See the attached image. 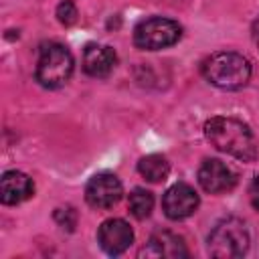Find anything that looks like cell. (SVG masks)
<instances>
[{
  "mask_svg": "<svg viewBox=\"0 0 259 259\" xmlns=\"http://www.w3.org/2000/svg\"><path fill=\"white\" fill-rule=\"evenodd\" d=\"M162 208H164V214L168 219L182 221L198 208V194L186 182H176L164 192Z\"/></svg>",
  "mask_w": 259,
  "mask_h": 259,
  "instance_id": "obj_7",
  "label": "cell"
},
{
  "mask_svg": "<svg viewBox=\"0 0 259 259\" xmlns=\"http://www.w3.org/2000/svg\"><path fill=\"white\" fill-rule=\"evenodd\" d=\"M57 18L61 24L71 26L73 22H77V6L73 4V0H61L57 6Z\"/></svg>",
  "mask_w": 259,
  "mask_h": 259,
  "instance_id": "obj_15",
  "label": "cell"
},
{
  "mask_svg": "<svg viewBox=\"0 0 259 259\" xmlns=\"http://www.w3.org/2000/svg\"><path fill=\"white\" fill-rule=\"evenodd\" d=\"M200 71L210 85H214L219 89L235 91V89H241L249 83L251 63L239 53L219 51V53L208 55L202 61Z\"/></svg>",
  "mask_w": 259,
  "mask_h": 259,
  "instance_id": "obj_2",
  "label": "cell"
},
{
  "mask_svg": "<svg viewBox=\"0 0 259 259\" xmlns=\"http://www.w3.org/2000/svg\"><path fill=\"white\" fill-rule=\"evenodd\" d=\"M142 257H168V259H180L188 255V249L182 241V237L170 233V231H160L154 233L148 241V245L140 251Z\"/></svg>",
  "mask_w": 259,
  "mask_h": 259,
  "instance_id": "obj_11",
  "label": "cell"
},
{
  "mask_svg": "<svg viewBox=\"0 0 259 259\" xmlns=\"http://www.w3.org/2000/svg\"><path fill=\"white\" fill-rule=\"evenodd\" d=\"M55 221L59 223V227L67 229V231H73L75 223H77V214L73 208H57L55 210Z\"/></svg>",
  "mask_w": 259,
  "mask_h": 259,
  "instance_id": "obj_16",
  "label": "cell"
},
{
  "mask_svg": "<svg viewBox=\"0 0 259 259\" xmlns=\"http://www.w3.org/2000/svg\"><path fill=\"white\" fill-rule=\"evenodd\" d=\"M251 32H253V40H255V45L259 47V18L253 22V30H251Z\"/></svg>",
  "mask_w": 259,
  "mask_h": 259,
  "instance_id": "obj_18",
  "label": "cell"
},
{
  "mask_svg": "<svg viewBox=\"0 0 259 259\" xmlns=\"http://www.w3.org/2000/svg\"><path fill=\"white\" fill-rule=\"evenodd\" d=\"M127 206L136 219H146V217H150V212L154 208V194L146 188H134L130 192Z\"/></svg>",
  "mask_w": 259,
  "mask_h": 259,
  "instance_id": "obj_14",
  "label": "cell"
},
{
  "mask_svg": "<svg viewBox=\"0 0 259 259\" xmlns=\"http://www.w3.org/2000/svg\"><path fill=\"white\" fill-rule=\"evenodd\" d=\"M117 63L115 51L107 45H87L83 51V71L89 77H107Z\"/></svg>",
  "mask_w": 259,
  "mask_h": 259,
  "instance_id": "obj_12",
  "label": "cell"
},
{
  "mask_svg": "<svg viewBox=\"0 0 259 259\" xmlns=\"http://www.w3.org/2000/svg\"><path fill=\"white\" fill-rule=\"evenodd\" d=\"M99 247L107 255H121L134 241V231L123 219H107L97 231Z\"/></svg>",
  "mask_w": 259,
  "mask_h": 259,
  "instance_id": "obj_9",
  "label": "cell"
},
{
  "mask_svg": "<svg viewBox=\"0 0 259 259\" xmlns=\"http://www.w3.org/2000/svg\"><path fill=\"white\" fill-rule=\"evenodd\" d=\"M123 194L121 182L111 172H99L89 178L85 186V200L93 208H111Z\"/></svg>",
  "mask_w": 259,
  "mask_h": 259,
  "instance_id": "obj_6",
  "label": "cell"
},
{
  "mask_svg": "<svg viewBox=\"0 0 259 259\" xmlns=\"http://www.w3.org/2000/svg\"><path fill=\"white\" fill-rule=\"evenodd\" d=\"M198 184L202 186L204 192L221 194L235 188L237 176L225 162L217 158H206L198 168Z\"/></svg>",
  "mask_w": 259,
  "mask_h": 259,
  "instance_id": "obj_8",
  "label": "cell"
},
{
  "mask_svg": "<svg viewBox=\"0 0 259 259\" xmlns=\"http://www.w3.org/2000/svg\"><path fill=\"white\" fill-rule=\"evenodd\" d=\"M180 36H182L180 24L164 16L144 18L134 28V45L144 51H160L172 47L180 40Z\"/></svg>",
  "mask_w": 259,
  "mask_h": 259,
  "instance_id": "obj_5",
  "label": "cell"
},
{
  "mask_svg": "<svg viewBox=\"0 0 259 259\" xmlns=\"http://www.w3.org/2000/svg\"><path fill=\"white\" fill-rule=\"evenodd\" d=\"M34 194L30 176L18 170H8L0 178V200L2 204H20Z\"/></svg>",
  "mask_w": 259,
  "mask_h": 259,
  "instance_id": "obj_10",
  "label": "cell"
},
{
  "mask_svg": "<svg viewBox=\"0 0 259 259\" xmlns=\"http://www.w3.org/2000/svg\"><path fill=\"white\" fill-rule=\"evenodd\" d=\"M249 249V231L241 219L229 217L214 225L208 235V253L217 259L243 257Z\"/></svg>",
  "mask_w": 259,
  "mask_h": 259,
  "instance_id": "obj_4",
  "label": "cell"
},
{
  "mask_svg": "<svg viewBox=\"0 0 259 259\" xmlns=\"http://www.w3.org/2000/svg\"><path fill=\"white\" fill-rule=\"evenodd\" d=\"M249 198H251V204L255 210H259V176L253 178L251 186H249Z\"/></svg>",
  "mask_w": 259,
  "mask_h": 259,
  "instance_id": "obj_17",
  "label": "cell"
},
{
  "mask_svg": "<svg viewBox=\"0 0 259 259\" xmlns=\"http://www.w3.org/2000/svg\"><path fill=\"white\" fill-rule=\"evenodd\" d=\"M206 140L219 150L241 162H253L257 158V142L247 123L235 117H210L204 123Z\"/></svg>",
  "mask_w": 259,
  "mask_h": 259,
  "instance_id": "obj_1",
  "label": "cell"
},
{
  "mask_svg": "<svg viewBox=\"0 0 259 259\" xmlns=\"http://www.w3.org/2000/svg\"><path fill=\"white\" fill-rule=\"evenodd\" d=\"M73 55L61 42H47L38 51L36 61V81L47 89L63 87L73 75Z\"/></svg>",
  "mask_w": 259,
  "mask_h": 259,
  "instance_id": "obj_3",
  "label": "cell"
},
{
  "mask_svg": "<svg viewBox=\"0 0 259 259\" xmlns=\"http://www.w3.org/2000/svg\"><path fill=\"white\" fill-rule=\"evenodd\" d=\"M138 172L148 182H162L170 174V164L160 154H148L138 162Z\"/></svg>",
  "mask_w": 259,
  "mask_h": 259,
  "instance_id": "obj_13",
  "label": "cell"
}]
</instances>
